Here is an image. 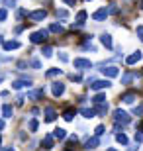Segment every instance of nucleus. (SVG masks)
Returning <instances> with one entry per match:
<instances>
[{
  "instance_id": "obj_1",
  "label": "nucleus",
  "mask_w": 143,
  "mask_h": 151,
  "mask_svg": "<svg viewBox=\"0 0 143 151\" xmlns=\"http://www.w3.org/2000/svg\"><path fill=\"white\" fill-rule=\"evenodd\" d=\"M114 122L116 124H121V126H126V124H129L132 122V118H129V114L127 112H124V110H114Z\"/></svg>"
},
{
  "instance_id": "obj_2",
  "label": "nucleus",
  "mask_w": 143,
  "mask_h": 151,
  "mask_svg": "<svg viewBox=\"0 0 143 151\" xmlns=\"http://www.w3.org/2000/svg\"><path fill=\"white\" fill-rule=\"evenodd\" d=\"M47 35H49L47 29H39V32H33L29 39H32V43H41V45H43L45 39H47Z\"/></svg>"
},
{
  "instance_id": "obj_3",
  "label": "nucleus",
  "mask_w": 143,
  "mask_h": 151,
  "mask_svg": "<svg viewBox=\"0 0 143 151\" xmlns=\"http://www.w3.org/2000/svg\"><path fill=\"white\" fill-rule=\"evenodd\" d=\"M108 14H110V10L100 8V10H96V12L92 14V20H96V22H102V20H106V18H108Z\"/></svg>"
},
{
  "instance_id": "obj_4",
  "label": "nucleus",
  "mask_w": 143,
  "mask_h": 151,
  "mask_svg": "<svg viewBox=\"0 0 143 151\" xmlns=\"http://www.w3.org/2000/svg\"><path fill=\"white\" fill-rule=\"evenodd\" d=\"M110 81H94L92 84H90V88L92 90H104V88H108V86H110Z\"/></svg>"
},
{
  "instance_id": "obj_5",
  "label": "nucleus",
  "mask_w": 143,
  "mask_h": 151,
  "mask_svg": "<svg viewBox=\"0 0 143 151\" xmlns=\"http://www.w3.org/2000/svg\"><path fill=\"white\" fill-rule=\"evenodd\" d=\"M43 116H45V122H55V118H57V112L53 110L51 106H47L43 110Z\"/></svg>"
},
{
  "instance_id": "obj_6",
  "label": "nucleus",
  "mask_w": 143,
  "mask_h": 151,
  "mask_svg": "<svg viewBox=\"0 0 143 151\" xmlns=\"http://www.w3.org/2000/svg\"><path fill=\"white\" fill-rule=\"evenodd\" d=\"M28 16L32 18V20H35V22H39V20H45L47 12H45V10H33V12H29Z\"/></svg>"
},
{
  "instance_id": "obj_7",
  "label": "nucleus",
  "mask_w": 143,
  "mask_h": 151,
  "mask_svg": "<svg viewBox=\"0 0 143 151\" xmlns=\"http://www.w3.org/2000/svg\"><path fill=\"white\" fill-rule=\"evenodd\" d=\"M51 92H53V96H61L63 92H65V84H63V83H53Z\"/></svg>"
},
{
  "instance_id": "obj_8",
  "label": "nucleus",
  "mask_w": 143,
  "mask_h": 151,
  "mask_svg": "<svg viewBox=\"0 0 143 151\" xmlns=\"http://www.w3.org/2000/svg\"><path fill=\"white\" fill-rule=\"evenodd\" d=\"M100 41H102V45H104L106 49H112V47H114V43H112V35H110V34H102V35H100Z\"/></svg>"
},
{
  "instance_id": "obj_9",
  "label": "nucleus",
  "mask_w": 143,
  "mask_h": 151,
  "mask_svg": "<svg viewBox=\"0 0 143 151\" xmlns=\"http://www.w3.org/2000/svg\"><path fill=\"white\" fill-rule=\"evenodd\" d=\"M75 67L77 69H92V63L88 59H75Z\"/></svg>"
},
{
  "instance_id": "obj_10",
  "label": "nucleus",
  "mask_w": 143,
  "mask_h": 151,
  "mask_svg": "<svg viewBox=\"0 0 143 151\" xmlns=\"http://www.w3.org/2000/svg\"><path fill=\"white\" fill-rule=\"evenodd\" d=\"M29 84H32V78H24V81H14V83H12V88L20 90V88H24V86H29Z\"/></svg>"
},
{
  "instance_id": "obj_11",
  "label": "nucleus",
  "mask_w": 143,
  "mask_h": 151,
  "mask_svg": "<svg viewBox=\"0 0 143 151\" xmlns=\"http://www.w3.org/2000/svg\"><path fill=\"white\" fill-rule=\"evenodd\" d=\"M102 73H104V77L114 78V77L120 75V71H118V67H104V69H102Z\"/></svg>"
},
{
  "instance_id": "obj_12",
  "label": "nucleus",
  "mask_w": 143,
  "mask_h": 151,
  "mask_svg": "<svg viewBox=\"0 0 143 151\" xmlns=\"http://www.w3.org/2000/svg\"><path fill=\"white\" fill-rule=\"evenodd\" d=\"M100 145V139L98 137H88L86 143H84V149H96Z\"/></svg>"
},
{
  "instance_id": "obj_13",
  "label": "nucleus",
  "mask_w": 143,
  "mask_h": 151,
  "mask_svg": "<svg viewBox=\"0 0 143 151\" xmlns=\"http://www.w3.org/2000/svg\"><path fill=\"white\" fill-rule=\"evenodd\" d=\"M137 61H141V51H135V53H132V55L126 59V63L127 65H135Z\"/></svg>"
},
{
  "instance_id": "obj_14",
  "label": "nucleus",
  "mask_w": 143,
  "mask_h": 151,
  "mask_svg": "<svg viewBox=\"0 0 143 151\" xmlns=\"http://www.w3.org/2000/svg\"><path fill=\"white\" fill-rule=\"evenodd\" d=\"M20 41H16V39H12V41H4V45H2V47H4L6 51H12V49H18V47H20Z\"/></svg>"
},
{
  "instance_id": "obj_15",
  "label": "nucleus",
  "mask_w": 143,
  "mask_h": 151,
  "mask_svg": "<svg viewBox=\"0 0 143 151\" xmlns=\"http://www.w3.org/2000/svg\"><path fill=\"white\" fill-rule=\"evenodd\" d=\"M53 137H55V139H65V137H67V132H65V129H63V128H57V129H53Z\"/></svg>"
},
{
  "instance_id": "obj_16",
  "label": "nucleus",
  "mask_w": 143,
  "mask_h": 151,
  "mask_svg": "<svg viewBox=\"0 0 143 151\" xmlns=\"http://www.w3.org/2000/svg\"><path fill=\"white\" fill-rule=\"evenodd\" d=\"M53 141H55L53 135H45V137H43V147H45V149H51V147H53Z\"/></svg>"
},
{
  "instance_id": "obj_17",
  "label": "nucleus",
  "mask_w": 143,
  "mask_h": 151,
  "mask_svg": "<svg viewBox=\"0 0 143 151\" xmlns=\"http://www.w3.org/2000/svg\"><path fill=\"white\" fill-rule=\"evenodd\" d=\"M121 100L126 102V104H133V102H135V94H133V92H126V94L121 96Z\"/></svg>"
},
{
  "instance_id": "obj_18",
  "label": "nucleus",
  "mask_w": 143,
  "mask_h": 151,
  "mask_svg": "<svg viewBox=\"0 0 143 151\" xmlns=\"http://www.w3.org/2000/svg\"><path fill=\"white\" fill-rule=\"evenodd\" d=\"M92 104H94V106H96V104H106V94H102V92H100V94H96L92 98Z\"/></svg>"
},
{
  "instance_id": "obj_19",
  "label": "nucleus",
  "mask_w": 143,
  "mask_h": 151,
  "mask_svg": "<svg viewBox=\"0 0 143 151\" xmlns=\"http://www.w3.org/2000/svg\"><path fill=\"white\" fill-rule=\"evenodd\" d=\"M12 112H14V110H12V104H4V106H2V116L4 118H12Z\"/></svg>"
},
{
  "instance_id": "obj_20",
  "label": "nucleus",
  "mask_w": 143,
  "mask_h": 151,
  "mask_svg": "<svg viewBox=\"0 0 143 151\" xmlns=\"http://www.w3.org/2000/svg\"><path fill=\"white\" fill-rule=\"evenodd\" d=\"M94 112L100 114V116L106 114V112H108V104H96V106H94Z\"/></svg>"
},
{
  "instance_id": "obj_21",
  "label": "nucleus",
  "mask_w": 143,
  "mask_h": 151,
  "mask_svg": "<svg viewBox=\"0 0 143 151\" xmlns=\"http://www.w3.org/2000/svg\"><path fill=\"white\" fill-rule=\"evenodd\" d=\"M86 16H88V14H86L84 10H80V12H78V14H77V26H83V24H84V20H86Z\"/></svg>"
},
{
  "instance_id": "obj_22",
  "label": "nucleus",
  "mask_w": 143,
  "mask_h": 151,
  "mask_svg": "<svg viewBox=\"0 0 143 151\" xmlns=\"http://www.w3.org/2000/svg\"><path fill=\"white\" fill-rule=\"evenodd\" d=\"M80 114H83L84 118H94V116H96L94 108H83V110H80Z\"/></svg>"
},
{
  "instance_id": "obj_23",
  "label": "nucleus",
  "mask_w": 143,
  "mask_h": 151,
  "mask_svg": "<svg viewBox=\"0 0 143 151\" xmlns=\"http://www.w3.org/2000/svg\"><path fill=\"white\" fill-rule=\"evenodd\" d=\"M49 32H53V34H63V26H61V24H51Z\"/></svg>"
},
{
  "instance_id": "obj_24",
  "label": "nucleus",
  "mask_w": 143,
  "mask_h": 151,
  "mask_svg": "<svg viewBox=\"0 0 143 151\" xmlns=\"http://www.w3.org/2000/svg\"><path fill=\"white\" fill-rule=\"evenodd\" d=\"M116 139H118V143H121V145H127V141H129L126 134H118V135H116Z\"/></svg>"
},
{
  "instance_id": "obj_25",
  "label": "nucleus",
  "mask_w": 143,
  "mask_h": 151,
  "mask_svg": "<svg viewBox=\"0 0 143 151\" xmlns=\"http://www.w3.org/2000/svg\"><path fill=\"white\" fill-rule=\"evenodd\" d=\"M28 128H29V132H37V128H39V122L37 120H29V124H28Z\"/></svg>"
},
{
  "instance_id": "obj_26",
  "label": "nucleus",
  "mask_w": 143,
  "mask_h": 151,
  "mask_svg": "<svg viewBox=\"0 0 143 151\" xmlns=\"http://www.w3.org/2000/svg\"><path fill=\"white\" fill-rule=\"evenodd\" d=\"M57 75H61V69H49V71L45 73V77H47V78H53V77H57Z\"/></svg>"
},
{
  "instance_id": "obj_27",
  "label": "nucleus",
  "mask_w": 143,
  "mask_h": 151,
  "mask_svg": "<svg viewBox=\"0 0 143 151\" xmlns=\"http://www.w3.org/2000/svg\"><path fill=\"white\" fill-rule=\"evenodd\" d=\"M73 116H75V110H73V108L65 110V114H63V118H65L67 122H71V120H73Z\"/></svg>"
},
{
  "instance_id": "obj_28",
  "label": "nucleus",
  "mask_w": 143,
  "mask_h": 151,
  "mask_svg": "<svg viewBox=\"0 0 143 151\" xmlns=\"http://www.w3.org/2000/svg\"><path fill=\"white\" fill-rule=\"evenodd\" d=\"M41 53H43V57H51L53 55V49H51L49 45H45V47H41Z\"/></svg>"
},
{
  "instance_id": "obj_29",
  "label": "nucleus",
  "mask_w": 143,
  "mask_h": 151,
  "mask_svg": "<svg viewBox=\"0 0 143 151\" xmlns=\"http://www.w3.org/2000/svg\"><path fill=\"white\" fill-rule=\"evenodd\" d=\"M132 78H133L132 73H126L124 77H121V84H129V83H132Z\"/></svg>"
},
{
  "instance_id": "obj_30",
  "label": "nucleus",
  "mask_w": 143,
  "mask_h": 151,
  "mask_svg": "<svg viewBox=\"0 0 143 151\" xmlns=\"http://www.w3.org/2000/svg\"><path fill=\"white\" fill-rule=\"evenodd\" d=\"M28 65H29V67H33V69H41V63H39V59H32Z\"/></svg>"
},
{
  "instance_id": "obj_31",
  "label": "nucleus",
  "mask_w": 143,
  "mask_h": 151,
  "mask_svg": "<svg viewBox=\"0 0 143 151\" xmlns=\"http://www.w3.org/2000/svg\"><path fill=\"white\" fill-rule=\"evenodd\" d=\"M57 18H61V20H67V18H69V12H67V10H57Z\"/></svg>"
},
{
  "instance_id": "obj_32",
  "label": "nucleus",
  "mask_w": 143,
  "mask_h": 151,
  "mask_svg": "<svg viewBox=\"0 0 143 151\" xmlns=\"http://www.w3.org/2000/svg\"><path fill=\"white\" fill-rule=\"evenodd\" d=\"M6 18H8V12H6V8H0V22H4Z\"/></svg>"
},
{
  "instance_id": "obj_33",
  "label": "nucleus",
  "mask_w": 143,
  "mask_h": 151,
  "mask_svg": "<svg viewBox=\"0 0 143 151\" xmlns=\"http://www.w3.org/2000/svg\"><path fill=\"white\" fill-rule=\"evenodd\" d=\"M133 114L135 116H143V106H135L133 108Z\"/></svg>"
},
{
  "instance_id": "obj_34",
  "label": "nucleus",
  "mask_w": 143,
  "mask_h": 151,
  "mask_svg": "<svg viewBox=\"0 0 143 151\" xmlns=\"http://www.w3.org/2000/svg\"><path fill=\"white\" fill-rule=\"evenodd\" d=\"M59 59H61L63 63H67V61H69V55H67L65 51H61V53H59Z\"/></svg>"
},
{
  "instance_id": "obj_35",
  "label": "nucleus",
  "mask_w": 143,
  "mask_h": 151,
  "mask_svg": "<svg viewBox=\"0 0 143 151\" xmlns=\"http://www.w3.org/2000/svg\"><path fill=\"white\" fill-rule=\"evenodd\" d=\"M4 4L8 6V8H14V6H16V0H4Z\"/></svg>"
},
{
  "instance_id": "obj_36",
  "label": "nucleus",
  "mask_w": 143,
  "mask_h": 151,
  "mask_svg": "<svg viewBox=\"0 0 143 151\" xmlns=\"http://www.w3.org/2000/svg\"><path fill=\"white\" fill-rule=\"evenodd\" d=\"M135 141H137V143H141V141H143V132L135 134Z\"/></svg>"
},
{
  "instance_id": "obj_37",
  "label": "nucleus",
  "mask_w": 143,
  "mask_h": 151,
  "mask_svg": "<svg viewBox=\"0 0 143 151\" xmlns=\"http://www.w3.org/2000/svg\"><path fill=\"white\" fill-rule=\"evenodd\" d=\"M102 134H104V126H98V128H96V137L102 135Z\"/></svg>"
},
{
  "instance_id": "obj_38",
  "label": "nucleus",
  "mask_w": 143,
  "mask_h": 151,
  "mask_svg": "<svg viewBox=\"0 0 143 151\" xmlns=\"http://www.w3.org/2000/svg\"><path fill=\"white\" fill-rule=\"evenodd\" d=\"M137 37L143 39V26H137Z\"/></svg>"
},
{
  "instance_id": "obj_39",
  "label": "nucleus",
  "mask_w": 143,
  "mask_h": 151,
  "mask_svg": "<svg viewBox=\"0 0 143 151\" xmlns=\"http://www.w3.org/2000/svg\"><path fill=\"white\" fill-rule=\"evenodd\" d=\"M26 67H28V63H26V61H20V63H18V69H26Z\"/></svg>"
},
{
  "instance_id": "obj_40",
  "label": "nucleus",
  "mask_w": 143,
  "mask_h": 151,
  "mask_svg": "<svg viewBox=\"0 0 143 151\" xmlns=\"http://www.w3.org/2000/svg\"><path fill=\"white\" fill-rule=\"evenodd\" d=\"M75 2L77 0H65V4H69V6H75Z\"/></svg>"
},
{
  "instance_id": "obj_41",
  "label": "nucleus",
  "mask_w": 143,
  "mask_h": 151,
  "mask_svg": "<svg viewBox=\"0 0 143 151\" xmlns=\"http://www.w3.org/2000/svg\"><path fill=\"white\" fill-rule=\"evenodd\" d=\"M0 151H14L12 147H4V149H0Z\"/></svg>"
},
{
  "instance_id": "obj_42",
  "label": "nucleus",
  "mask_w": 143,
  "mask_h": 151,
  "mask_svg": "<svg viewBox=\"0 0 143 151\" xmlns=\"http://www.w3.org/2000/svg\"><path fill=\"white\" fill-rule=\"evenodd\" d=\"M0 129H4V120H0Z\"/></svg>"
},
{
  "instance_id": "obj_43",
  "label": "nucleus",
  "mask_w": 143,
  "mask_h": 151,
  "mask_svg": "<svg viewBox=\"0 0 143 151\" xmlns=\"http://www.w3.org/2000/svg\"><path fill=\"white\" fill-rule=\"evenodd\" d=\"M106 151H118V149H112V147H110V149H106Z\"/></svg>"
},
{
  "instance_id": "obj_44",
  "label": "nucleus",
  "mask_w": 143,
  "mask_h": 151,
  "mask_svg": "<svg viewBox=\"0 0 143 151\" xmlns=\"http://www.w3.org/2000/svg\"><path fill=\"white\" fill-rule=\"evenodd\" d=\"M0 43H2V45H4V39H2V37H0Z\"/></svg>"
},
{
  "instance_id": "obj_45",
  "label": "nucleus",
  "mask_w": 143,
  "mask_h": 151,
  "mask_svg": "<svg viewBox=\"0 0 143 151\" xmlns=\"http://www.w3.org/2000/svg\"><path fill=\"white\" fill-rule=\"evenodd\" d=\"M2 78H4V77H2V75H0V83H2Z\"/></svg>"
},
{
  "instance_id": "obj_46",
  "label": "nucleus",
  "mask_w": 143,
  "mask_h": 151,
  "mask_svg": "<svg viewBox=\"0 0 143 151\" xmlns=\"http://www.w3.org/2000/svg\"><path fill=\"white\" fill-rule=\"evenodd\" d=\"M0 143H2V137H0Z\"/></svg>"
}]
</instances>
